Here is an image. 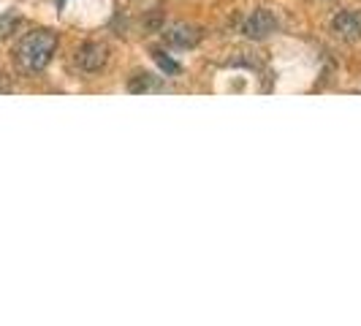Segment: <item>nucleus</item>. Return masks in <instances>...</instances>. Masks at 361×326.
I'll return each mask as SVG.
<instances>
[{
  "label": "nucleus",
  "instance_id": "1",
  "mask_svg": "<svg viewBox=\"0 0 361 326\" xmlns=\"http://www.w3.org/2000/svg\"><path fill=\"white\" fill-rule=\"evenodd\" d=\"M54 49H57V36L52 30H30L27 36L19 38L14 60H17L19 71L41 73L52 63Z\"/></svg>",
  "mask_w": 361,
  "mask_h": 326
},
{
  "label": "nucleus",
  "instance_id": "2",
  "mask_svg": "<svg viewBox=\"0 0 361 326\" xmlns=\"http://www.w3.org/2000/svg\"><path fill=\"white\" fill-rule=\"evenodd\" d=\"M109 63V47L101 41H87L76 49V66L85 73H98L101 68H106Z\"/></svg>",
  "mask_w": 361,
  "mask_h": 326
},
{
  "label": "nucleus",
  "instance_id": "3",
  "mask_svg": "<svg viewBox=\"0 0 361 326\" xmlns=\"http://www.w3.org/2000/svg\"><path fill=\"white\" fill-rule=\"evenodd\" d=\"M277 28H280V19L274 17V11H269V8H258L242 22V33L247 38H253V41L269 38Z\"/></svg>",
  "mask_w": 361,
  "mask_h": 326
},
{
  "label": "nucleus",
  "instance_id": "4",
  "mask_svg": "<svg viewBox=\"0 0 361 326\" xmlns=\"http://www.w3.org/2000/svg\"><path fill=\"white\" fill-rule=\"evenodd\" d=\"M163 41L169 47H177V49H193V47H199L201 30L196 25H188V22H174L169 28H163Z\"/></svg>",
  "mask_w": 361,
  "mask_h": 326
},
{
  "label": "nucleus",
  "instance_id": "5",
  "mask_svg": "<svg viewBox=\"0 0 361 326\" xmlns=\"http://www.w3.org/2000/svg\"><path fill=\"white\" fill-rule=\"evenodd\" d=\"M331 30H334V36L345 38V41H356V38H361V14L353 11V8L334 14Z\"/></svg>",
  "mask_w": 361,
  "mask_h": 326
},
{
  "label": "nucleus",
  "instance_id": "6",
  "mask_svg": "<svg viewBox=\"0 0 361 326\" xmlns=\"http://www.w3.org/2000/svg\"><path fill=\"white\" fill-rule=\"evenodd\" d=\"M128 90L130 92H161L166 90V85L161 82V76L155 73H136L130 82H128Z\"/></svg>",
  "mask_w": 361,
  "mask_h": 326
},
{
  "label": "nucleus",
  "instance_id": "7",
  "mask_svg": "<svg viewBox=\"0 0 361 326\" xmlns=\"http://www.w3.org/2000/svg\"><path fill=\"white\" fill-rule=\"evenodd\" d=\"M152 57H155V63L161 66V71L166 73V76H174V73H180V63L177 60H171L166 52H161V49H155L152 52Z\"/></svg>",
  "mask_w": 361,
  "mask_h": 326
},
{
  "label": "nucleus",
  "instance_id": "8",
  "mask_svg": "<svg viewBox=\"0 0 361 326\" xmlns=\"http://www.w3.org/2000/svg\"><path fill=\"white\" fill-rule=\"evenodd\" d=\"M17 22H19V19L14 17V14H3V17H0V36L11 33V30L17 28Z\"/></svg>",
  "mask_w": 361,
  "mask_h": 326
},
{
  "label": "nucleus",
  "instance_id": "9",
  "mask_svg": "<svg viewBox=\"0 0 361 326\" xmlns=\"http://www.w3.org/2000/svg\"><path fill=\"white\" fill-rule=\"evenodd\" d=\"M63 3H66V0H57V6H63Z\"/></svg>",
  "mask_w": 361,
  "mask_h": 326
}]
</instances>
